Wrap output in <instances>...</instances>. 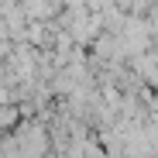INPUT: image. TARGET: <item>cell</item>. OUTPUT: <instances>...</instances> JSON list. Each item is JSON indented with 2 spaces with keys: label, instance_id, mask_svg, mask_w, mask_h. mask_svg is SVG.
I'll return each mask as SVG.
<instances>
[{
  "label": "cell",
  "instance_id": "6da1fadb",
  "mask_svg": "<svg viewBox=\"0 0 158 158\" xmlns=\"http://www.w3.org/2000/svg\"><path fill=\"white\" fill-rule=\"evenodd\" d=\"M0 103H7V89H0Z\"/></svg>",
  "mask_w": 158,
  "mask_h": 158
}]
</instances>
